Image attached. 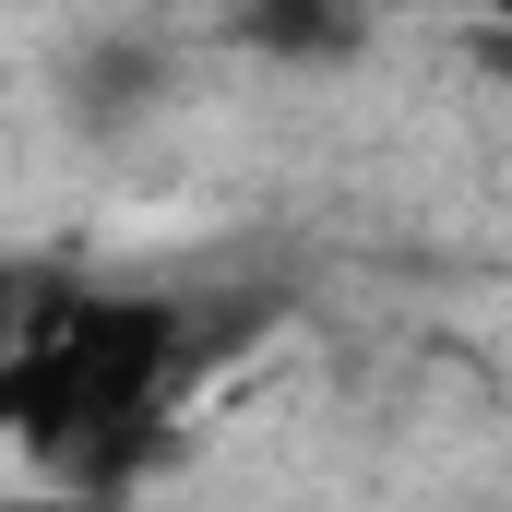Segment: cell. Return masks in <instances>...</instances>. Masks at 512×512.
<instances>
[{
  "mask_svg": "<svg viewBox=\"0 0 512 512\" xmlns=\"http://www.w3.org/2000/svg\"><path fill=\"white\" fill-rule=\"evenodd\" d=\"M167 370H179V310L167 298L36 286V310L0 322V417L60 477H120L131 429L167 405Z\"/></svg>",
  "mask_w": 512,
  "mask_h": 512,
  "instance_id": "cell-1",
  "label": "cell"
},
{
  "mask_svg": "<svg viewBox=\"0 0 512 512\" xmlns=\"http://www.w3.org/2000/svg\"><path fill=\"white\" fill-rule=\"evenodd\" d=\"M251 60H298V72H334V60H358L370 48V0H239V24H227Z\"/></svg>",
  "mask_w": 512,
  "mask_h": 512,
  "instance_id": "cell-2",
  "label": "cell"
},
{
  "mask_svg": "<svg viewBox=\"0 0 512 512\" xmlns=\"http://www.w3.org/2000/svg\"><path fill=\"white\" fill-rule=\"evenodd\" d=\"M501 72H512V24H501Z\"/></svg>",
  "mask_w": 512,
  "mask_h": 512,
  "instance_id": "cell-3",
  "label": "cell"
},
{
  "mask_svg": "<svg viewBox=\"0 0 512 512\" xmlns=\"http://www.w3.org/2000/svg\"><path fill=\"white\" fill-rule=\"evenodd\" d=\"M501 24H512V0H501Z\"/></svg>",
  "mask_w": 512,
  "mask_h": 512,
  "instance_id": "cell-4",
  "label": "cell"
}]
</instances>
